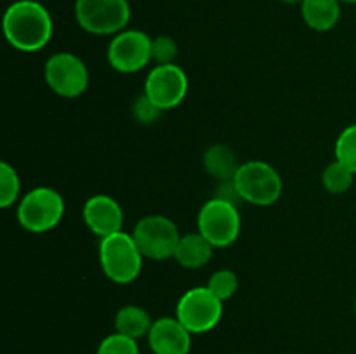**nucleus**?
Wrapping results in <instances>:
<instances>
[{
    "instance_id": "1",
    "label": "nucleus",
    "mask_w": 356,
    "mask_h": 354,
    "mask_svg": "<svg viewBox=\"0 0 356 354\" xmlns=\"http://www.w3.org/2000/svg\"><path fill=\"white\" fill-rule=\"evenodd\" d=\"M3 37L19 52H38L51 42L54 24L37 0H16L3 12Z\"/></svg>"
},
{
    "instance_id": "2",
    "label": "nucleus",
    "mask_w": 356,
    "mask_h": 354,
    "mask_svg": "<svg viewBox=\"0 0 356 354\" xmlns=\"http://www.w3.org/2000/svg\"><path fill=\"white\" fill-rule=\"evenodd\" d=\"M97 252L104 276L113 283H132L141 274L145 255L132 238V233L118 231L101 238Z\"/></svg>"
},
{
    "instance_id": "3",
    "label": "nucleus",
    "mask_w": 356,
    "mask_h": 354,
    "mask_svg": "<svg viewBox=\"0 0 356 354\" xmlns=\"http://www.w3.org/2000/svg\"><path fill=\"white\" fill-rule=\"evenodd\" d=\"M65 215V200L54 187L37 186L17 201L16 217L21 228L33 235H42L61 222Z\"/></svg>"
},
{
    "instance_id": "4",
    "label": "nucleus",
    "mask_w": 356,
    "mask_h": 354,
    "mask_svg": "<svg viewBox=\"0 0 356 354\" xmlns=\"http://www.w3.org/2000/svg\"><path fill=\"white\" fill-rule=\"evenodd\" d=\"M243 203L256 207H270L284 191V183L278 170L263 160H250L242 163L233 177Z\"/></svg>"
},
{
    "instance_id": "5",
    "label": "nucleus",
    "mask_w": 356,
    "mask_h": 354,
    "mask_svg": "<svg viewBox=\"0 0 356 354\" xmlns=\"http://www.w3.org/2000/svg\"><path fill=\"white\" fill-rule=\"evenodd\" d=\"M75 19L90 35H117L131 21L127 0H76Z\"/></svg>"
},
{
    "instance_id": "6",
    "label": "nucleus",
    "mask_w": 356,
    "mask_h": 354,
    "mask_svg": "<svg viewBox=\"0 0 356 354\" xmlns=\"http://www.w3.org/2000/svg\"><path fill=\"white\" fill-rule=\"evenodd\" d=\"M181 233L172 219L153 214L139 219L132 229V238L138 243L145 259L165 260L174 257L179 245Z\"/></svg>"
},
{
    "instance_id": "7",
    "label": "nucleus",
    "mask_w": 356,
    "mask_h": 354,
    "mask_svg": "<svg viewBox=\"0 0 356 354\" xmlns=\"http://www.w3.org/2000/svg\"><path fill=\"white\" fill-rule=\"evenodd\" d=\"M198 233L204 235L214 248H226L238 239L242 229L238 207L229 201L211 198L202 205L197 219Z\"/></svg>"
},
{
    "instance_id": "8",
    "label": "nucleus",
    "mask_w": 356,
    "mask_h": 354,
    "mask_svg": "<svg viewBox=\"0 0 356 354\" xmlns=\"http://www.w3.org/2000/svg\"><path fill=\"white\" fill-rule=\"evenodd\" d=\"M44 78L49 89L59 97L75 99L89 87V69L83 59L73 52H56L45 61Z\"/></svg>"
},
{
    "instance_id": "9",
    "label": "nucleus",
    "mask_w": 356,
    "mask_h": 354,
    "mask_svg": "<svg viewBox=\"0 0 356 354\" xmlns=\"http://www.w3.org/2000/svg\"><path fill=\"white\" fill-rule=\"evenodd\" d=\"M176 318L193 335L207 333L221 321L222 301H219L209 287H193L184 292L177 301Z\"/></svg>"
},
{
    "instance_id": "10",
    "label": "nucleus",
    "mask_w": 356,
    "mask_h": 354,
    "mask_svg": "<svg viewBox=\"0 0 356 354\" xmlns=\"http://www.w3.org/2000/svg\"><path fill=\"white\" fill-rule=\"evenodd\" d=\"M106 61L115 71L138 73L152 62V37L141 30H127L113 35L106 51Z\"/></svg>"
},
{
    "instance_id": "11",
    "label": "nucleus",
    "mask_w": 356,
    "mask_h": 354,
    "mask_svg": "<svg viewBox=\"0 0 356 354\" xmlns=\"http://www.w3.org/2000/svg\"><path fill=\"white\" fill-rule=\"evenodd\" d=\"M188 76L181 66L156 65L149 69L143 92L162 111L177 108L188 94Z\"/></svg>"
},
{
    "instance_id": "12",
    "label": "nucleus",
    "mask_w": 356,
    "mask_h": 354,
    "mask_svg": "<svg viewBox=\"0 0 356 354\" xmlns=\"http://www.w3.org/2000/svg\"><path fill=\"white\" fill-rule=\"evenodd\" d=\"M82 217L86 226L97 238H106L124 231V210L120 203L110 194H94L83 203Z\"/></svg>"
},
{
    "instance_id": "13",
    "label": "nucleus",
    "mask_w": 356,
    "mask_h": 354,
    "mask_svg": "<svg viewBox=\"0 0 356 354\" xmlns=\"http://www.w3.org/2000/svg\"><path fill=\"white\" fill-rule=\"evenodd\" d=\"M193 333L174 316H165L153 321L148 333V346L153 354H188Z\"/></svg>"
},
{
    "instance_id": "14",
    "label": "nucleus",
    "mask_w": 356,
    "mask_h": 354,
    "mask_svg": "<svg viewBox=\"0 0 356 354\" xmlns=\"http://www.w3.org/2000/svg\"><path fill=\"white\" fill-rule=\"evenodd\" d=\"M212 252H214V246L204 235L198 231L188 233L181 236L174 259L186 269H200L207 266L209 260L212 259Z\"/></svg>"
},
{
    "instance_id": "15",
    "label": "nucleus",
    "mask_w": 356,
    "mask_h": 354,
    "mask_svg": "<svg viewBox=\"0 0 356 354\" xmlns=\"http://www.w3.org/2000/svg\"><path fill=\"white\" fill-rule=\"evenodd\" d=\"M301 16L312 30H332L341 17L339 0H302Z\"/></svg>"
},
{
    "instance_id": "16",
    "label": "nucleus",
    "mask_w": 356,
    "mask_h": 354,
    "mask_svg": "<svg viewBox=\"0 0 356 354\" xmlns=\"http://www.w3.org/2000/svg\"><path fill=\"white\" fill-rule=\"evenodd\" d=\"M202 163H204V169L207 170V174H211L218 180L233 179L238 167L242 165L238 162L236 153L228 144H222V142L209 146L205 149Z\"/></svg>"
},
{
    "instance_id": "17",
    "label": "nucleus",
    "mask_w": 356,
    "mask_h": 354,
    "mask_svg": "<svg viewBox=\"0 0 356 354\" xmlns=\"http://www.w3.org/2000/svg\"><path fill=\"white\" fill-rule=\"evenodd\" d=\"M152 325L153 319L149 312L145 307H139V305L134 304L120 307L117 316H115V330L122 333V335H127L134 340L148 337Z\"/></svg>"
},
{
    "instance_id": "18",
    "label": "nucleus",
    "mask_w": 356,
    "mask_h": 354,
    "mask_svg": "<svg viewBox=\"0 0 356 354\" xmlns=\"http://www.w3.org/2000/svg\"><path fill=\"white\" fill-rule=\"evenodd\" d=\"M355 172H351L346 165H343L341 162L334 160L332 163L325 167L322 174V183L325 186V189L332 194H343L353 186L355 180Z\"/></svg>"
},
{
    "instance_id": "19",
    "label": "nucleus",
    "mask_w": 356,
    "mask_h": 354,
    "mask_svg": "<svg viewBox=\"0 0 356 354\" xmlns=\"http://www.w3.org/2000/svg\"><path fill=\"white\" fill-rule=\"evenodd\" d=\"M21 193V180L10 163H0V207L10 208L17 203Z\"/></svg>"
},
{
    "instance_id": "20",
    "label": "nucleus",
    "mask_w": 356,
    "mask_h": 354,
    "mask_svg": "<svg viewBox=\"0 0 356 354\" xmlns=\"http://www.w3.org/2000/svg\"><path fill=\"white\" fill-rule=\"evenodd\" d=\"M336 160L356 174V124L348 125L337 137L334 146Z\"/></svg>"
},
{
    "instance_id": "21",
    "label": "nucleus",
    "mask_w": 356,
    "mask_h": 354,
    "mask_svg": "<svg viewBox=\"0 0 356 354\" xmlns=\"http://www.w3.org/2000/svg\"><path fill=\"white\" fill-rule=\"evenodd\" d=\"M207 287L219 301L225 302L238 290V278L232 269H218L211 274Z\"/></svg>"
},
{
    "instance_id": "22",
    "label": "nucleus",
    "mask_w": 356,
    "mask_h": 354,
    "mask_svg": "<svg viewBox=\"0 0 356 354\" xmlns=\"http://www.w3.org/2000/svg\"><path fill=\"white\" fill-rule=\"evenodd\" d=\"M96 354H139L138 340L115 332L101 340Z\"/></svg>"
},
{
    "instance_id": "23",
    "label": "nucleus",
    "mask_w": 356,
    "mask_h": 354,
    "mask_svg": "<svg viewBox=\"0 0 356 354\" xmlns=\"http://www.w3.org/2000/svg\"><path fill=\"white\" fill-rule=\"evenodd\" d=\"M177 52L179 49L172 37L159 35V37L152 38V61H155L156 65H174Z\"/></svg>"
},
{
    "instance_id": "24",
    "label": "nucleus",
    "mask_w": 356,
    "mask_h": 354,
    "mask_svg": "<svg viewBox=\"0 0 356 354\" xmlns=\"http://www.w3.org/2000/svg\"><path fill=\"white\" fill-rule=\"evenodd\" d=\"M160 115H162V110H160L145 92L139 97H136V101L132 103V117H134V120L138 121V124H155L160 118Z\"/></svg>"
},
{
    "instance_id": "25",
    "label": "nucleus",
    "mask_w": 356,
    "mask_h": 354,
    "mask_svg": "<svg viewBox=\"0 0 356 354\" xmlns=\"http://www.w3.org/2000/svg\"><path fill=\"white\" fill-rule=\"evenodd\" d=\"M216 198H219V200H225V201H229V203L236 205V207H240V205L243 203L242 196H240L238 189H236L235 183H233V179L229 180H219L218 187H216Z\"/></svg>"
},
{
    "instance_id": "26",
    "label": "nucleus",
    "mask_w": 356,
    "mask_h": 354,
    "mask_svg": "<svg viewBox=\"0 0 356 354\" xmlns=\"http://www.w3.org/2000/svg\"><path fill=\"white\" fill-rule=\"evenodd\" d=\"M280 2H285V3H301L302 0H280Z\"/></svg>"
},
{
    "instance_id": "27",
    "label": "nucleus",
    "mask_w": 356,
    "mask_h": 354,
    "mask_svg": "<svg viewBox=\"0 0 356 354\" xmlns=\"http://www.w3.org/2000/svg\"><path fill=\"white\" fill-rule=\"evenodd\" d=\"M339 2H346V3H356V0H339Z\"/></svg>"
}]
</instances>
